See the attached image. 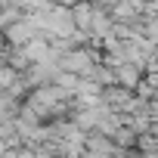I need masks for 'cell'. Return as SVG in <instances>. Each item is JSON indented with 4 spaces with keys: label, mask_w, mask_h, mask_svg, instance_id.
Here are the masks:
<instances>
[{
    "label": "cell",
    "mask_w": 158,
    "mask_h": 158,
    "mask_svg": "<svg viewBox=\"0 0 158 158\" xmlns=\"http://www.w3.org/2000/svg\"><path fill=\"white\" fill-rule=\"evenodd\" d=\"M50 3H56V6H71V3H77V0H50Z\"/></svg>",
    "instance_id": "6da1fadb"
},
{
    "label": "cell",
    "mask_w": 158,
    "mask_h": 158,
    "mask_svg": "<svg viewBox=\"0 0 158 158\" xmlns=\"http://www.w3.org/2000/svg\"><path fill=\"white\" fill-rule=\"evenodd\" d=\"M6 3H10V0H0V6H6Z\"/></svg>",
    "instance_id": "7a4b0ae2"
}]
</instances>
